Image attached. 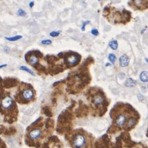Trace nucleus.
I'll list each match as a JSON object with an SVG mask.
<instances>
[{
	"label": "nucleus",
	"mask_w": 148,
	"mask_h": 148,
	"mask_svg": "<svg viewBox=\"0 0 148 148\" xmlns=\"http://www.w3.org/2000/svg\"><path fill=\"white\" fill-rule=\"evenodd\" d=\"M81 57L77 55V54H70V55H68L66 57V61L67 63L71 66H75L80 61Z\"/></svg>",
	"instance_id": "nucleus-4"
},
{
	"label": "nucleus",
	"mask_w": 148,
	"mask_h": 148,
	"mask_svg": "<svg viewBox=\"0 0 148 148\" xmlns=\"http://www.w3.org/2000/svg\"><path fill=\"white\" fill-rule=\"evenodd\" d=\"M147 87H148V84H147Z\"/></svg>",
	"instance_id": "nucleus-28"
},
{
	"label": "nucleus",
	"mask_w": 148,
	"mask_h": 148,
	"mask_svg": "<svg viewBox=\"0 0 148 148\" xmlns=\"http://www.w3.org/2000/svg\"><path fill=\"white\" fill-rule=\"evenodd\" d=\"M22 96L23 99H24L25 101H29L33 98L34 93L32 90L29 89V88H27V89H25L22 92Z\"/></svg>",
	"instance_id": "nucleus-5"
},
{
	"label": "nucleus",
	"mask_w": 148,
	"mask_h": 148,
	"mask_svg": "<svg viewBox=\"0 0 148 148\" xmlns=\"http://www.w3.org/2000/svg\"><path fill=\"white\" fill-rule=\"evenodd\" d=\"M41 43L42 44H44V45H49V44H51L52 43V41L51 40H49V39H46V40H42L41 41Z\"/></svg>",
	"instance_id": "nucleus-21"
},
{
	"label": "nucleus",
	"mask_w": 148,
	"mask_h": 148,
	"mask_svg": "<svg viewBox=\"0 0 148 148\" xmlns=\"http://www.w3.org/2000/svg\"><path fill=\"white\" fill-rule=\"evenodd\" d=\"M90 23L89 21H86V22H85L84 23L82 24V31H84V30H85V27L86 26V25H87V23Z\"/></svg>",
	"instance_id": "nucleus-23"
},
{
	"label": "nucleus",
	"mask_w": 148,
	"mask_h": 148,
	"mask_svg": "<svg viewBox=\"0 0 148 148\" xmlns=\"http://www.w3.org/2000/svg\"><path fill=\"white\" fill-rule=\"evenodd\" d=\"M91 33L92 34H93V35H95V36H97L98 34H99V32H98V31L97 29H93L91 31Z\"/></svg>",
	"instance_id": "nucleus-22"
},
{
	"label": "nucleus",
	"mask_w": 148,
	"mask_h": 148,
	"mask_svg": "<svg viewBox=\"0 0 148 148\" xmlns=\"http://www.w3.org/2000/svg\"><path fill=\"white\" fill-rule=\"evenodd\" d=\"M129 58L125 54L122 55L119 58V64L121 67H126L129 63Z\"/></svg>",
	"instance_id": "nucleus-8"
},
{
	"label": "nucleus",
	"mask_w": 148,
	"mask_h": 148,
	"mask_svg": "<svg viewBox=\"0 0 148 148\" xmlns=\"http://www.w3.org/2000/svg\"><path fill=\"white\" fill-rule=\"evenodd\" d=\"M60 32H52L51 33H50V36L51 37H57L58 36H59V34H60Z\"/></svg>",
	"instance_id": "nucleus-19"
},
{
	"label": "nucleus",
	"mask_w": 148,
	"mask_h": 148,
	"mask_svg": "<svg viewBox=\"0 0 148 148\" xmlns=\"http://www.w3.org/2000/svg\"><path fill=\"white\" fill-rule=\"evenodd\" d=\"M18 16L21 17H25L26 16V12H25L22 9H19L17 11Z\"/></svg>",
	"instance_id": "nucleus-18"
},
{
	"label": "nucleus",
	"mask_w": 148,
	"mask_h": 148,
	"mask_svg": "<svg viewBox=\"0 0 148 148\" xmlns=\"http://www.w3.org/2000/svg\"><path fill=\"white\" fill-rule=\"evenodd\" d=\"M136 81L132 78H129L125 82V86L129 87H132L136 85Z\"/></svg>",
	"instance_id": "nucleus-12"
},
{
	"label": "nucleus",
	"mask_w": 148,
	"mask_h": 148,
	"mask_svg": "<svg viewBox=\"0 0 148 148\" xmlns=\"http://www.w3.org/2000/svg\"><path fill=\"white\" fill-rule=\"evenodd\" d=\"M9 50H10L9 48V47H6L4 48V51H6V52H8Z\"/></svg>",
	"instance_id": "nucleus-25"
},
{
	"label": "nucleus",
	"mask_w": 148,
	"mask_h": 148,
	"mask_svg": "<svg viewBox=\"0 0 148 148\" xmlns=\"http://www.w3.org/2000/svg\"><path fill=\"white\" fill-rule=\"evenodd\" d=\"M20 69H21V70H23V71H27V72H28V73H29V74H31L32 75H34V73H33V72L31 70H29V69L28 68H27V66H21V68H20Z\"/></svg>",
	"instance_id": "nucleus-17"
},
{
	"label": "nucleus",
	"mask_w": 148,
	"mask_h": 148,
	"mask_svg": "<svg viewBox=\"0 0 148 148\" xmlns=\"http://www.w3.org/2000/svg\"><path fill=\"white\" fill-rule=\"evenodd\" d=\"M41 130L38 129L33 130L32 131L30 132V133H29V138L33 140L39 138L41 136Z\"/></svg>",
	"instance_id": "nucleus-7"
},
{
	"label": "nucleus",
	"mask_w": 148,
	"mask_h": 148,
	"mask_svg": "<svg viewBox=\"0 0 148 148\" xmlns=\"http://www.w3.org/2000/svg\"><path fill=\"white\" fill-rule=\"evenodd\" d=\"M127 118L125 116V115L124 114H120L116 118V123L117 124V125L119 127H122L125 124V123L126 122Z\"/></svg>",
	"instance_id": "nucleus-9"
},
{
	"label": "nucleus",
	"mask_w": 148,
	"mask_h": 148,
	"mask_svg": "<svg viewBox=\"0 0 148 148\" xmlns=\"http://www.w3.org/2000/svg\"><path fill=\"white\" fill-rule=\"evenodd\" d=\"M22 38V36L17 35V36H13V37H6V38H5V39H6V40L9 41H16L18 40V39H21Z\"/></svg>",
	"instance_id": "nucleus-14"
},
{
	"label": "nucleus",
	"mask_w": 148,
	"mask_h": 148,
	"mask_svg": "<svg viewBox=\"0 0 148 148\" xmlns=\"http://www.w3.org/2000/svg\"><path fill=\"white\" fill-rule=\"evenodd\" d=\"M103 14L108 21L113 25H126L132 19V13L126 9L119 11L110 5L106 6L103 11Z\"/></svg>",
	"instance_id": "nucleus-1"
},
{
	"label": "nucleus",
	"mask_w": 148,
	"mask_h": 148,
	"mask_svg": "<svg viewBox=\"0 0 148 148\" xmlns=\"http://www.w3.org/2000/svg\"><path fill=\"white\" fill-rule=\"evenodd\" d=\"M128 5L135 11H145L148 9V0H130Z\"/></svg>",
	"instance_id": "nucleus-2"
},
{
	"label": "nucleus",
	"mask_w": 148,
	"mask_h": 148,
	"mask_svg": "<svg viewBox=\"0 0 148 148\" xmlns=\"http://www.w3.org/2000/svg\"><path fill=\"white\" fill-rule=\"evenodd\" d=\"M140 77L142 82H148V72L146 71L141 72Z\"/></svg>",
	"instance_id": "nucleus-11"
},
{
	"label": "nucleus",
	"mask_w": 148,
	"mask_h": 148,
	"mask_svg": "<svg viewBox=\"0 0 148 148\" xmlns=\"http://www.w3.org/2000/svg\"><path fill=\"white\" fill-rule=\"evenodd\" d=\"M145 60H146V62H147V63H148V58H146V59H145Z\"/></svg>",
	"instance_id": "nucleus-27"
},
{
	"label": "nucleus",
	"mask_w": 148,
	"mask_h": 148,
	"mask_svg": "<svg viewBox=\"0 0 148 148\" xmlns=\"http://www.w3.org/2000/svg\"><path fill=\"white\" fill-rule=\"evenodd\" d=\"M33 6H34V2L33 1H32V2L29 3V7L32 8H33Z\"/></svg>",
	"instance_id": "nucleus-24"
},
{
	"label": "nucleus",
	"mask_w": 148,
	"mask_h": 148,
	"mask_svg": "<svg viewBox=\"0 0 148 148\" xmlns=\"http://www.w3.org/2000/svg\"><path fill=\"white\" fill-rule=\"evenodd\" d=\"M108 57H109V60H110V62L112 63V64H114L116 60V56L114 55V54L113 53H110L109 56H108Z\"/></svg>",
	"instance_id": "nucleus-16"
},
{
	"label": "nucleus",
	"mask_w": 148,
	"mask_h": 148,
	"mask_svg": "<svg viewBox=\"0 0 148 148\" xmlns=\"http://www.w3.org/2000/svg\"><path fill=\"white\" fill-rule=\"evenodd\" d=\"M104 101V98L103 97L100 95H98L94 97V99H93V103L95 105H100L103 103Z\"/></svg>",
	"instance_id": "nucleus-10"
},
{
	"label": "nucleus",
	"mask_w": 148,
	"mask_h": 148,
	"mask_svg": "<svg viewBox=\"0 0 148 148\" xmlns=\"http://www.w3.org/2000/svg\"><path fill=\"white\" fill-rule=\"evenodd\" d=\"M38 58L36 56H32L30 57V58H29V62L32 65H35V64H36L38 63Z\"/></svg>",
	"instance_id": "nucleus-15"
},
{
	"label": "nucleus",
	"mask_w": 148,
	"mask_h": 148,
	"mask_svg": "<svg viewBox=\"0 0 148 148\" xmlns=\"http://www.w3.org/2000/svg\"><path fill=\"white\" fill-rule=\"evenodd\" d=\"M134 123H135V120L134 119H130L128 121V126L129 127H131L134 124Z\"/></svg>",
	"instance_id": "nucleus-20"
},
{
	"label": "nucleus",
	"mask_w": 148,
	"mask_h": 148,
	"mask_svg": "<svg viewBox=\"0 0 148 148\" xmlns=\"http://www.w3.org/2000/svg\"><path fill=\"white\" fill-rule=\"evenodd\" d=\"M109 46L113 49V50H116L118 47V44L117 41L116 40H112L109 43Z\"/></svg>",
	"instance_id": "nucleus-13"
},
{
	"label": "nucleus",
	"mask_w": 148,
	"mask_h": 148,
	"mask_svg": "<svg viewBox=\"0 0 148 148\" xmlns=\"http://www.w3.org/2000/svg\"><path fill=\"white\" fill-rule=\"evenodd\" d=\"M12 104H13L12 99L9 97H7L5 98H4L1 103L2 106L3 108H4V109H8V108H11Z\"/></svg>",
	"instance_id": "nucleus-6"
},
{
	"label": "nucleus",
	"mask_w": 148,
	"mask_h": 148,
	"mask_svg": "<svg viewBox=\"0 0 148 148\" xmlns=\"http://www.w3.org/2000/svg\"><path fill=\"white\" fill-rule=\"evenodd\" d=\"M86 139L82 135H77L74 138L73 143L76 147H82L86 145Z\"/></svg>",
	"instance_id": "nucleus-3"
},
{
	"label": "nucleus",
	"mask_w": 148,
	"mask_h": 148,
	"mask_svg": "<svg viewBox=\"0 0 148 148\" xmlns=\"http://www.w3.org/2000/svg\"><path fill=\"white\" fill-rule=\"evenodd\" d=\"M6 66H7V65H1V66H0V69L2 68H3V67Z\"/></svg>",
	"instance_id": "nucleus-26"
}]
</instances>
